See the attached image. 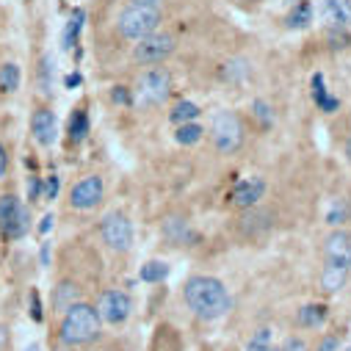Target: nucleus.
<instances>
[{
  "label": "nucleus",
  "mask_w": 351,
  "mask_h": 351,
  "mask_svg": "<svg viewBox=\"0 0 351 351\" xmlns=\"http://www.w3.org/2000/svg\"><path fill=\"white\" fill-rule=\"evenodd\" d=\"M252 111H254V117L260 119L263 128H271V125H274V108H271L266 100H254V103H252Z\"/></svg>",
  "instance_id": "nucleus-29"
},
{
  "label": "nucleus",
  "mask_w": 351,
  "mask_h": 351,
  "mask_svg": "<svg viewBox=\"0 0 351 351\" xmlns=\"http://www.w3.org/2000/svg\"><path fill=\"white\" fill-rule=\"evenodd\" d=\"M103 335V321L95 310L92 302H75L72 307H66L61 315H58V324H56V343L58 348L64 351H77V348H89L100 340Z\"/></svg>",
  "instance_id": "nucleus-1"
},
{
  "label": "nucleus",
  "mask_w": 351,
  "mask_h": 351,
  "mask_svg": "<svg viewBox=\"0 0 351 351\" xmlns=\"http://www.w3.org/2000/svg\"><path fill=\"white\" fill-rule=\"evenodd\" d=\"M66 133H69V141L72 144H80L86 138V133H89V114H86V108H75L72 111Z\"/></svg>",
  "instance_id": "nucleus-20"
},
{
  "label": "nucleus",
  "mask_w": 351,
  "mask_h": 351,
  "mask_svg": "<svg viewBox=\"0 0 351 351\" xmlns=\"http://www.w3.org/2000/svg\"><path fill=\"white\" fill-rule=\"evenodd\" d=\"M95 310H97V315H100L103 324L119 326V324H125V321L130 318V313H133V299H130V293L122 291V288H106V291H100V296H97V302H95Z\"/></svg>",
  "instance_id": "nucleus-10"
},
{
  "label": "nucleus",
  "mask_w": 351,
  "mask_h": 351,
  "mask_svg": "<svg viewBox=\"0 0 351 351\" xmlns=\"http://www.w3.org/2000/svg\"><path fill=\"white\" fill-rule=\"evenodd\" d=\"M199 117V106H194V103H189V100H180L178 106L171 108V114H169V119L174 122V125H186V122H194Z\"/></svg>",
  "instance_id": "nucleus-26"
},
{
  "label": "nucleus",
  "mask_w": 351,
  "mask_h": 351,
  "mask_svg": "<svg viewBox=\"0 0 351 351\" xmlns=\"http://www.w3.org/2000/svg\"><path fill=\"white\" fill-rule=\"evenodd\" d=\"M243 232H249V235H257V232H266L269 227H271V213H266V210H254V208H249V213L243 216Z\"/></svg>",
  "instance_id": "nucleus-21"
},
{
  "label": "nucleus",
  "mask_w": 351,
  "mask_h": 351,
  "mask_svg": "<svg viewBox=\"0 0 351 351\" xmlns=\"http://www.w3.org/2000/svg\"><path fill=\"white\" fill-rule=\"evenodd\" d=\"M321 14L332 28L351 25V0H321Z\"/></svg>",
  "instance_id": "nucleus-16"
},
{
  "label": "nucleus",
  "mask_w": 351,
  "mask_h": 351,
  "mask_svg": "<svg viewBox=\"0 0 351 351\" xmlns=\"http://www.w3.org/2000/svg\"><path fill=\"white\" fill-rule=\"evenodd\" d=\"M183 299L189 310L202 321H216L230 313L232 299L221 280L216 277H191L183 288Z\"/></svg>",
  "instance_id": "nucleus-2"
},
{
  "label": "nucleus",
  "mask_w": 351,
  "mask_h": 351,
  "mask_svg": "<svg viewBox=\"0 0 351 351\" xmlns=\"http://www.w3.org/2000/svg\"><path fill=\"white\" fill-rule=\"evenodd\" d=\"M326 315H329V310L324 304H307L299 310V324L307 329H318L326 324Z\"/></svg>",
  "instance_id": "nucleus-23"
},
{
  "label": "nucleus",
  "mask_w": 351,
  "mask_h": 351,
  "mask_svg": "<svg viewBox=\"0 0 351 351\" xmlns=\"http://www.w3.org/2000/svg\"><path fill=\"white\" fill-rule=\"evenodd\" d=\"M337 348H340V337L337 335H326V337H321L315 351H337Z\"/></svg>",
  "instance_id": "nucleus-36"
},
{
  "label": "nucleus",
  "mask_w": 351,
  "mask_h": 351,
  "mask_svg": "<svg viewBox=\"0 0 351 351\" xmlns=\"http://www.w3.org/2000/svg\"><path fill=\"white\" fill-rule=\"evenodd\" d=\"M160 20H163V17H160V9H155V6H141V3H128V6L119 12V17H117V31H119L122 39L138 42V39L155 34L158 25H160Z\"/></svg>",
  "instance_id": "nucleus-4"
},
{
  "label": "nucleus",
  "mask_w": 351,
  "mask_h": 351,
  "mask_svg": "<svg viewBox=\"0 0 351 351\" xmlns=\"http://www.w3.org/2000/svg\"><path fill=\"white\" fill-rule=\"evenodd\" d=\"M47 260H50V246L45 243V246H42V263H45V266H47Z\"/></svg>",
  "instance_id": "nucleus-43"
},
{
  "label": "nucleus",
  "mask_w": 351,
  "mask_h": 351,
  "mask_svg": "<svg viewBox=\"0 0 351 351\" xmlns=\"http://www.w3.org/2000/svg\"><path fill=\"white\" fill-rule=\"evenodd\" d=\"M346 155H348V160H351V138L346 141Z\"/></svg>",
  "instance_id": "nucleus-44"
},
{
  "label": "nucleus",
  "mask_w": 351,
  "mask_h": 351,
  "mask_svg": "<svg viewBox=\"0 0 351 351\" xmlns=\"http://www.w3.org/2000/svg\"><path fill=\"white\" fill-rule=\"evenodd\" d=\"M31 230V213L14 186L0 189V235L6 241H20Z\"/></svg>",
  "instance_id": "nucleus-3"
},
{
  "label": "nucleus",
  "mask_w": 351,
  "mask_h": 351,
  "mask_svg": "<svg viewBox=\"0 0 351 351\" xmlns=\"http://www.w3.org/2000/svg\"><path fill=\"white\" fill-rule=\"evenodd\" d=\"M263 194H266V180L260 178H249V180H241L235 189H232V205L241 208V210H249L257 205V199H263Z\"/></svg>",
  "instance_id": "nucleus-15"
},
{
  "label": "nucleus",
  "mask_w": 351,
  "mask_h": 351,
  "mask_svg": "<svg viewBox=\"0 0 351 351\" xmlns=\"http://www.w3.org/2000/svg\"><path fill=\"white\" fill-rule=\"evenodd\" d=\"M50 227H53V216H45V219H42V224H39V232L45 235V232H47Z\"/></svg>",
  "instance_id": "nucleus-39"
},
{
  "label": "nucleus",
  "mask_w": 351,
  "mask_h": 351,
  "mask_svg": "<svg viewBox=\"0 0 351 351\" xmlns=\"http://www.w3.org/2000/svg\"><path fill=\"white\" fill-rule=\"evenodd\" d=\"M28 130H31V138L39 149H50L58 141V117H56V111L47 103H39L31 111Z\"/></svg>",
  "instance_id": "nucleus-11"
},
{
  "label": "nucleus",
  "mask_w": 351,
  "mask_h": 351,
  "mask_svg": "<svg viewBox=\"0 0 351 351\" xmlns=\"http://www.w3.org/2000/svg\"><path fill=\"white\" fill-rule=\"evenodd\" d=\"M346 351H351V346H348V348H346Z\"/></svg>",
  "instance_id": "nucleus-45"
},
{
  "label": "nucleus",
  "mask_w": 351,
  "mask_h": 351,
  "mask_svg": "<svg viewBox=\"0 0 351 351\" xmlns=\"http://www.w3.org/2000/svg\"><path fill=\"white\" fill-rule=\"evenodd\" d=\"M103 199H106V180L95 171L77 178L66 191V208L77 210V213H89V210L100 208Z\"/></svg>",
  "instance_id": "nucleus-6"
},
{
  "label": "nucleus",
  "mask_w": 351,
  "mask_h": 351,
  "mask_svg": "<svg viewBox=\"0 0 351 351\" xmlns=\"http://www.w3.org/2000/svg\"><path fill=\"white\" fill-rule=\"evenodd\" d=\"M324 257L329 266H340L351 271V235L343 230H335L324 243Z\"/></svg>",
  "instance_id": "nucleus-12"
},
{
  "label": "nucleus",
  "mask_w": 351,
  "mask_h": 351,
  "mask_svg": "<svg viewBox=\"0 0 351 351\" xmlns=\"http://www.w3.org/2000/svg\"><path fill=\"white\" fill-rule=\"evenodd\" d=\"M174 50H178V39L171 34L155 31L133 45V61L141 66H155V64H163Z\"/></svg>",
  "instance_id": "nucleus-9"
},
{
  "label": "nucleus",
  "mask_w": 351,
  "mask_h": 351,
  "mask_svg": "<svg viewBox=\"0 0 351 351\" xmlns=\"http://www.w3.org/2000/svg\"><path fill=\"white\" fill-rule=\"evenodd\" d=\"M80 299H83L80 282H75V280H69V277H61V280L53 285V291H50V310H53V315L58 318L66 307H72V304L80 302Z\"/></svg>",
  "instance_id": "nucleus-13"
},
{
  "label": "nucleus",
  "mask_w": 351,
  "mask_h": 351,
  "mask_svg": "<svg viewBox=\"0 0 351 351\" xmlns=\"http://www.w3.org/2000/svg\"><path fill=\"white\" fill-rule=\"evenodd\" d=\"M280 351H307V343H304L302 337H288Z\"/></svg>",
  "instance_id": "nucleus-37"
},
{
  "label": "nucleus",
  "mask_w": 351,
  "mask_h": 351,
  "mask_svg": "<svg viewBox=\"0 0 351 351\" xmlns=\"http://www.w3.org/2000/svg\"><path fill=\"white\" fill-rule=\"evenodd\" d=\"M210 138L221 155L238 152L243 144V122L238 119V114L235 111H219L213 117V125H210Z\"/></svg>",
  "instance_id": "nucleus-7"
},
{
  "label": "nucleus",
  "mask_w": 351,
  "mask_h": 351,
  "mask_svg": "<svg viewBox=\"0 0 351 351\" xmlns=\"http://www.w3.org/2000/svg\"><path fill=\"white\" fill-rule=\"evenodd\" d=\"M141 282H163L166 277H169V266L163 260H149V263H144L141 266Z\"/></svg>",
  "instance_id": "nucleus-25"
},
{
  "label": "nucleus",
  "mask_w": 351,
  "mask_h": 351,
  "mask_svg": "<svg viewBox=\"0 0 351 351\" xmlns=\"http://www.w3.org/2000/svg\"><path fill=\"white\" fill-rule=\"evenodd\" d=\"M202 128L199 125H194V122H186V125H178V133H174V138H178V144H197L199 138H202Z\"/></svg>",
  "instance_id": "nucleus-28"
},
{
  "label": "nucleus",
  "mask_w": 351,
  "mask_h": 351,
  "mask_svg": "<svg viewBox=\"0 0 351 351\" xmlns=\"http://www.w3.org/2000/svg\"><path fill=\"white\" fill-rule=\"evenodd\" d=\"M83 23H86V12H83V9H75L72 17H69V23H66V28H64V39H61L64 50H72V47L77 45V36H80Z\"/></svg>",
  "instance_id": "nucleus-22"
},
{
  "label": "nucleus",
  "mask_w": 351,
  "mask_h": 351,
  "mask_svg": "<svg viewBox=\"0 0 351 351\" xmlns=\"http://www.w3.org/2000/svg\"><path fill=\"white\" fill-rule=\"evenodd\" d=\"M313 23V3L310 0H299L296 9L288 14V28H307Z\"/></svg>",
  "instance_id": "nucleus-24"
},
{
  "label": "nucleus",
  "mask_w": 351,
  "mask_h": 351,
  "mask_svg": "<svg viewBox=\"0 0 351 351\" xmlns=\"http://www.w3.org/2000/svg\"><path fill=\"white\" fill-rule=\"evenodd\" d=\"M313 100H315V106H318L324 114H335V111L340 108V100H337V97H332V95L326 92V86H324V75H321V72H315V75H313Z\"/></svg>",
  "instance_id": "nucleus-18"
},
{
  "label": "nucleus",
  "mask_w": 351,
  "mask_h": 351,
  "mask_svg": "<svg viewBox=\"0 0 351 351\" xmlns=\"http://www.w3.org/2000/svg\"><path fill=\"white\" fill-rule=\"evenodd\" d=\"M249 72H252V69H249V61H243V58H235V61L224 64V69H221V77H224L227 83H241V80H243Z\"/></svg>",
  "instance_id": "nucleus-27"
},
{
  "label": "nucleus",
  "mask_w": 351,
  "mask_h": 351,
  "mask_svg": "<svg viewBox=\"0 0 351 351\" xmlns=\"http://www.w3.org/2000/svg\"><path fill=\"white\" fill-rule=\"evenodd\" d=\"M343 216H346V213H343V208H335V210L329 213V224H335V227H337V224H343Z\"/></svg>",
  "instance_id": "nucleus-38"
},
{
  "label": "nucleus",
  "mask_w": 351,
  "mask_h": 351,
  "mask_svg": "<svg viewBox=\"0 0 351 351\" xmlns=\"http://www.w3.org/2000/svg\"><path fill=\"white\" fill-rule=\"evenodd\" d=\"M64 83H66V89H75V86H77V83H80V75H77V72H75V75H69V77H66V80H64Z\"/></svg>",
  "instance_id": "nucleus-41"
},
{
  "label": "nucleus",
  "mask_w": 351,
  "mask_h": 351,
  "mask_svg": "<svg viewBox=\"0 0 351 351\" xmlns=\"http://www.w3.org/2000/svg\"><path fill=\"white\" fill-rule=\"evenodd\" d=\"M160 232L174 246H197V241H199V235L191 230V224L183 216H166L160 224Z\"/></svg>",
  "instance_id": "nucleus-14"
},
{
  "label": "nucleus",
  "mask_w": 351,
  "mask_h": 351,
  "mask_svg": "<svg viewBox=\"0 0 351 351\" xmlns=\"http://www.w3.org/2000/svg\"><path fill=\"white\" fill-rule=\"evenodd\" d=\"M346 280H348V269H340V266H324V271H321V291L324 293H337L343 285H346Z\"/></svg>",
  "instance_id": "nucleus-19"
},
{
  "label": "nucleus",
  "mask_w": 351,
  "mask_h": 351,
  "mask_svg": "<svg viewBox=\"0 0 351 351\" xmlns=\"http://www.w3.org/2000/svg\"><path fill=\"white\" fill-rule=\"evenodd\" d=\"M31 318L34 321H45V310H42V302H39V293L36 291H31Z\"/></svg>",
  "instance_id": "nucleus-35"
},
{
  "label": "nucleus",
  "mask_w": 351,
  "mask_h": 351,
  "mask_svg": "<svg viewBox=\"0 0 351 351\" xmlns=\"http://www.w3.org/2000/svg\"><path fill=\"white\" fill-rule=\"evenodd\" d=\"M246 351H280V348H274V346L269 343V346H246Z\"/></svg>",
  "instance_id": "nucleus-42"
},
{
  "label": "nucleus",
  "mask_w": 351,
  "mask_h": 351,
  "mask_svg": "<svg viewBox=\"0 0 351 351\" xmlns=\"http://www.w3.org/2000/svg\"><path fill=\"white\" fill-rule=\"evenodd\" d=\"M130 3H141V6H155V9H160L163 0H130Z\"/></svg>",
  "instance_id": "nucleus-40"
},
{
  "label": "nucleus",
  "mask_w": 351,
  "mask_h": 351,
  "mask_svg": "<svg viewBox=\"0 0 351 351\" xmlns=\"http://www.w3.org/2000/svg\"><path fill=\"white\" fill-rule=\"evenodd\" d=\"M28 197H31V202H39V199L45 197V180H42V178H31Z\"/></svg>",
  "instance_id": "nucleus-33"
},
{
  "label": "nucleus",
  "mask_w": 351,
  "mask_h": 351,
  "mask_svg": "<svg viewBox=\"0 0 351 351\" xmlns=\"http://www.w3.org/2000/svg\"><path fill=\"white\" fill-rule=\"evenodd\" d=\"M39 72H42V83H39V86H42V92H45V95H50V75H53V61H50L47 56L42 58V64H39Z\"/></svg>",
  "instance_id": "nucleus-31"
},
{
  "label": "nucleus",
  "mask_w": 351,
  "mask_h": 351,
  "mask_svg": "<svg viewBox=\"0 0 351 351\" xmlns=\"http://www.w3.org/2000/svg\"><path fill=\"white\" fill-rule=\"evenodd\" d=\"M58 197V178L56 174H50V178H45V199L53 202Z\"/></svg>",
  "instance_id": "nucleus-34"
},
{
  "label": "nucleus",
  "mask_w": 351,
  "mask_h": 351,
  "mask_svg": "<svg viewBox=\"0 0 351 351\" xmlns=\"http://www.w3.org/2000/svg\"><path fill=\"white\" fill-rule=\"evenodd\" d=\"M171 95V75L163 66H152L138 77L136 103L138 106H163Z\"/></svg>",
  "instance_id": "nucleus-8"
},
{
  "label": "nucleus",
  "mask_w": 351,
  "mask_h": 351,
  "mask_svg": "<svg viewBox=\"0 0 351 351\" xmlns=\"http://www.w3.org/2000/svg\"><path fill=\"white\" fill-rule=\"evenodd\" d=\"M111 100H114L117 106H133V95H130V89H128V86H114Z\"/></svg>",
  "instance_id": "nucleus-32"
},
{
  "label": "nucleus",
  "mask_w": 351,
  "mask_h": 351,
  "mask_svg": "<svg viewBox=\"0 0 351 351\" xmlns=\"http://www.w3.org/2000/svg\"><path fill=\"white\" fill-rule=\"evenodd\" d=\"M97 232H100V241L106 249L117 252V254H125L133 249V238H136V230H133V221L130 216H125L122 210H111L100 219L97 224Z\"/></svg>",
  "instance_id": "nucleus-5"
},
{
  "label": "nucleus",
  "mask_w": 351,
  "mask_h": 351,
  "mask_svg": "<svg viewBox=\"0 0 351 351\" xmlns=\"http://www.w3.org/2000/svg\"><path fill=\"white\" fill-rule=\"evenodd\" d=\"M271 337H274V332H271L269 326H260V329L249 337V343H246V346H269V343H271Z\"/></svg>",
  "instance_id": "nucleus-30"
},
{
  "label": "nucleus",
  "mask_w": 351,
  "mask_h": 351,
  "mask_svg": "<svg viewBox=\"0 0 351 351\" xmlns=\"http://www.w3.org/2000/svg\"><path fill=\"white\" fill-rule=\"evenodd\" d=\"M23 86V66L17 61H3L0 64V97L9 100L20 92Z\"/></svg>",
  "instance_id": "nucleus-17"
}]
</instances>
